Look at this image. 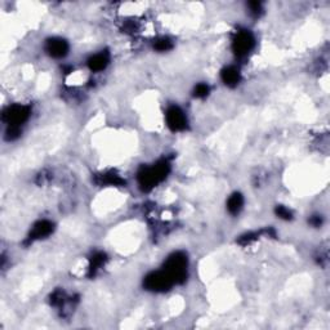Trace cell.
Masks as SVG:
<instances>
[{
	"instance_id": "2",
	"label": "cell",
	"mask_w": 330,
	"mask_h": 330,
	"mask_svg": "<svg viewBox=\"0 0 330 330\" xmlns=\"http://www.w3.org/2000/svg\"><path fill=\"white\" fill-rule=\"evenodd\" d=\"M164 271L170 276L174 284H182L187 276V257L183 253H174L165 262Z\"/></svg>"
},
{
	"instance_id": "7",
	"label": "cell",
	"mask_w": 330,
	"mask_h": 330,
	"mask_svg": "<svg viewBox=\"0 0 330 330\" xmlns=\"http://www.w3.org/2000/svg\"><path fill=\"white\" fill-rule=\"evenodd\" d=\"M46 51L48 52V55L55 58L65 57L69 51V44L65 42L64 39L60 38H52L47 42L46 44Z\"/></svg>"
},
{
	"instance_id": "12",
	"label": "cell",
	"mask_w": 330,
	"mask_h": 330,
	"mask_svg": "<svg viewBox=\"0 0 330 330\" xmlns=\"http://www.w3.org/2000/svg\"><path fill=\"white\" fill-rule=\"evenodd\" d=\"M244 205V197L241 194H233L227 201V209L231 214H239Z\"/></svg>"
},
{
	"instance_id": "4",
	"label": "cell",
	"mask_w": 330,
	"mask_h": 330,
	"mask_svg": "<svg viewBox=\"0 0 330 330\" xmlns=\"http://www.w3.org/2000/svg\"><path fill=\"white\" fill-rule=\"evenodd\" d=\"M30 116V109L22 105H13L4 111L3 120L11 127H20Z\"/></svg>"
},
{
	"instance_id": "17",
	"label": "cell",
	"mask_w": 330,
	"mask_h": 330,
	"mask_svg": "<svg viewBox=\"0 0 330 330\" xmlns=\"http://www.w3.org/2000/svg\"><path fill=\"white\" fill-rule=\"evenodd\" d=\"M249 6H250L251 13H254V15H259V13L262 12V6H260V3H250Z\"/></svg>"
},
{
	"instance_id": "6",
	"label": "cell",
	"mask_w": 330,
	"mask_h": 330,
	"mask_svg": "<svg viewBox=\"0 0 330 330\" xmlns=\"http://www.w3.org/2000/svg\"><path fill=\"white\" fill-rule=\"evenodd\" d=\"M167 123L168 127L174 132H181L187 128V118L178 106H172L168 109Z\"/></svg>"
},
{
	"instance_id": "15",
	"label": "cell",
	"mask_w": 330,
	"mask_h": 330,
	"mask_svg": "<svg viewBox=\"0 0 330 330\" xmlns=\"http://www.w3.org/2000/svg\"><path fill=\"white\" fill-rule=\"evenodd\" d=\"M208 93H209V87H208L206 84H204V83H201V84H197L196 87H195V91H194L195 97L204 98L208 96Z\"/></svg>"
},
{
	"instance_id": "16",
	"label": "cell",
	"mask_w": 330,
	"mask_h": 330,
	"mask_svg": "<svg viewBox=\"0 0 330 330\" xmlns=\"http://www.w3.org/2000/svg\"><path fill=\"white\" fill-rule=\"evenodd\" d=\"M276 214L279 215L280 218L286 219V221H289V219L293 218V214H291L290 210H289L288 208H285V206H281V205L276 208Z\"/></svg>"
},
{
	"instance_id": "5",
	"label": "cell",
	"mask_w": 330,
	"mask_h": 330,
	"mask_svg": "<svg viewBox=\"0 0 330 330\" xmlns=\"http://www.w3.org/2000/svg\"><path fill=\"white\" fill-rule=\"evenodd\" d=\"M253 47H254V37L251 35V33L242 30L236 34L232 43V49L235 55L239 57L246 56L253 49Z\"/></svg>"
},
{
	"instance_id": "14",
	"label": "cell",
	"mask_w": 330,
	"mask_h": 330,
	"mask_svg": "<svg viewBox=\"0 0 330 330\" xmlns=\"http://www.w3.org/2000/svg\"><path fill=\"white\" fill-rule=\"evenodd\" d=\"M154 47L155 49H158V51L165 52V51H169V49L173 47V44L172 42H170V39H168V38H161V39H159L158 42L155 43Z\"/></svg>"
},
{
	"instance_id": "11",
	"label": "cell",
	"mask_w": 330,
	"mask_h": 330,
	"mask_svg": "<svg viewBox=\"0 0 330 330\" xmlns=\"http://www.w3.org/2000/svg\"><path fill=\"white\" fill-rule=\"evenodd\" d=\"M98 183H101V185L120 186V185H124V179L121 178L120 176H118L116 173L109 172L98 176Z\"/></svg>"
},
{
	"instance_id": "8",
	"label": "cell",
	"mask_w": 330,
	"mask_h": 330,
	"mask_svg": "<svg viewBox=\"0 0 330 330\" xmlns=\"http://www.w3.org/2000/svg\"><path fill=\"white\" fill-rule=\"evenodd\" d=\"M52 232H53V223H51L49 221H40L31 230L30 235H29V241L44 239V237L49 236Z\"/></svg>"
},
{
	"instance_id": "3",
	"label": "cell",
	"mask_w": 330,
	"mask_h": 330,
	"mask_svg": "<svg viewBox=\"0 0 330 330\" xmlns=\"http://www.w3.org/2000/svg\"><path fill=\"white\" fill-rule=\"evenodd\" d=\"M173 284H174V282H173V280L170 279V276L168 275L165 271L150 273V275L146 276L145 281H143L145 288L151 291L169 290Z\"/></svg>"
},
{
	"instance_id": "9",
	"label": "cell",
	"mask_w": 330,
	"mask_h": 330,
	"mask_svg": "<svg viewBox=\"0 0 330 330\" xmlns=\"http://www.w3.org/2000/svg\"><path fill=\"white\" fill-rule=\"evenodd\" d=\"M110 62V56L107 52H101L97 55L92 56L88 60V67L92 71H101L106 69Z\"/></svg>"
},
{
	"instance_id": "18",
	"label": "cell",
	"mask_w": 330,
	"mask_h": 330,
	"mask_svg": "<svg viewBox=\"0 0 330 330\" xmlns=\"http://www.w3.org/2000/svg\"><path fill=\"white\" fill-rule=\"evenodd\" d=\"M311 224H313L315 227H318L321 223H322V219H321V217H318V215H316V217H313V218L311 219Z\"/></svg>"
},
{
	"instance_id": "10",
	"label": "cell",
	"mask_w": 330,
	"mask_h": 330,
	"mask_svg": "<svg viewBox=\"0 0 330 330\" xmlns=\"http://www.w3.org/2000/svg\"><path fill=\"white\" fill-rule=\"evenodd\" d=\"M222 80L226 85H230V87H235V85L239 84L240 82V73L236 67L228 66L226 69L222 70Z\"/></svg>"
},
{
	"instance_id": "13",
	"label": "cell",
	"mask_w": 330,
	"mask_h": 330,
	"mask_svg": "<svg viewBox=\"0 0 330 330\" xmlns=\"http://www.w3.org/2000/svg\"><path fill=\"white\" fill-rule=\"evenodd\" d=\"M106 262V255L103 253H94L91 258V263H89V276H94L97 273L101 267Z\"/></svg>"
},
{
	"instance_id": "1",
	"label": "cell",
	"mask_w": 330,
	"mask_h": 330,
	"mask_svg": "<svg viewBox=\"0 0 330 330\" xmlns=\"http://www.w3.org/2000/svg\"><path fill=\"white\" fill-rule=\"evenodd\" d=\"M169 169L170 167L167 160L159 161L152 167L142 168L138 173V183L145 191L151 190L167 178Z\"/></svg>"
}]
</instances>
